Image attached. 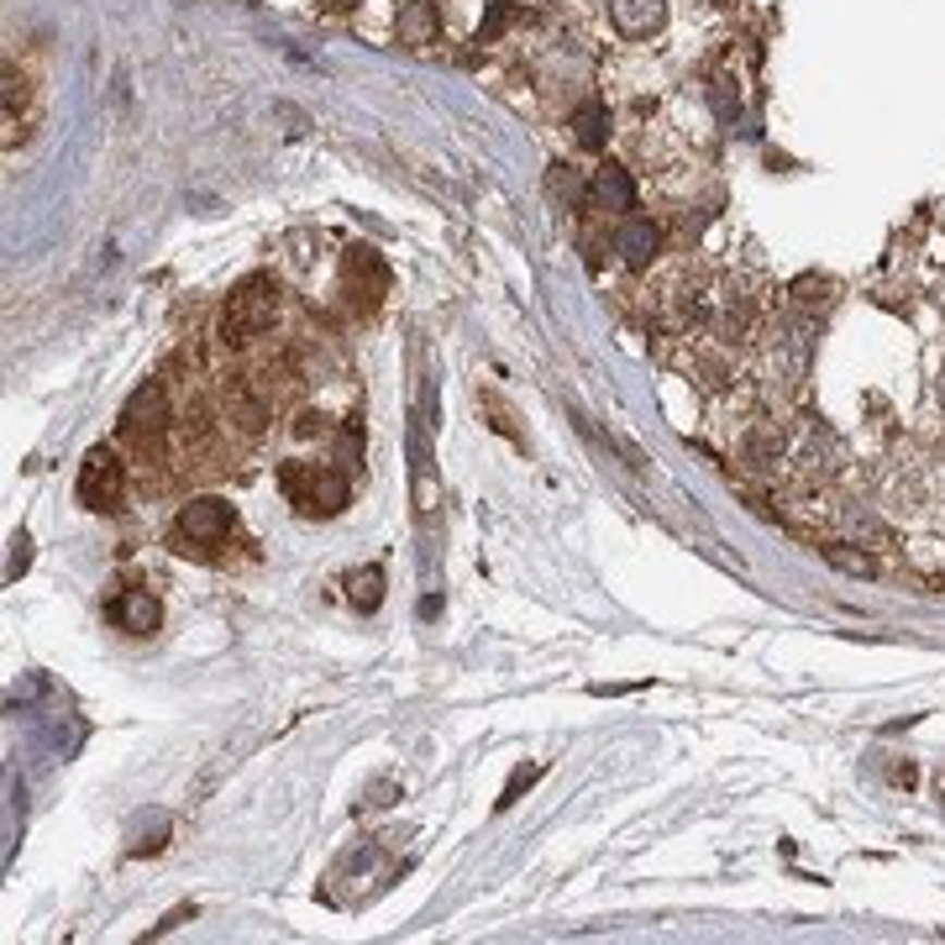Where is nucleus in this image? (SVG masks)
Here are the masks:
<instances>
[{"label": "nucleus", "mask_w": 945, "mask_h": 945, "mask_svg": "<svg viewBox=\"0 0 945 945\" xmlns=\"http://www.w3.org/2000/svg\"><path fill=\"white\" fill-rule=\"evenodd\" d=\"M279 489H284V500L295 504L299 515H316V520L342 515L347 500H353L347 472L342 468H316V463H284V468H279Z\"/></svg>", "instance_id": "obj_1"}, {"label": "nucleus", "mask_w": 945, "mask_h": 945, "mask_svg": "<svg viewBox=\"0 0 945 945\" xmlns=\"http://www.w3.org/2000/svg\"><path fill=\"white\" fill-rule=\"evenodd\" d=\"M273 316H279V284H273V273H253V279L236 284L226 310H221V342L242 347V342L263 336Z\"/></svg>", "instance_id": "obj_2"}, {"label": "nucleus", "mask_w": 945, "mask_h": 945, "mask_svg": "<svg viewBox=\"0 0 945 945\" xmlns=\"http://www.w3.org/2000/svg\"><path fill=\"white\" fill-rule=\"evenodd\" d=\"M226 536H232V504H221V500H189L174 515L179 552H210Z\"/></svg>", "instance_id": "obj_3"}, {"label": "nucleus", "mask_w": 945, "mask_h": 945, "mask_svg": "<svg viewBox=\"0 0 945 945\" xmlns=\"http://www.w3.org/2000/svg\"><path fill=\"white\" fill-rule=\"evenodd\" d=\"M121 489H126V463H121L111 446H95L85 463H79V504L85 510H116Z\"/></svg>", "instance_id": "obj_4"}, {"label": "nucleus", "mask_w": 945, "mask_h": 945, "mask_svg": "<svg viewBox=\"0 0 945 945\" xmlns=\"http://www.w3.org/2000/svg\"><path fill=\"white\" fill-rule=\"evenodd\" d=\"M163 431H169V389L143 384L132 400H126V410H121V437L148 452V446H158Z\"/></svg>", "instance_id": "obj_5"}, {"label": "nucleus", "mask_w": 945, "mask_h": 945, "mask_svg": "<svg viewBox=\"0 0 945 945\" xmlns=\"http://www.w3.org/2000/svg\"><path fill=\"white\" fill-rule=\"evenodd\" d=\"M106 615H111L121 630H132V636H152L158 621H163V610H158V599H152L148 589H126L121 599H111Z\"/></svg>", "instance_id": "obj_6"}, {"label": "nucleus", "mask_w": 945, "mask_h": 945, "mask_svg": "<svg viewBox=\"0 0 945 945\" xmlns=\"http://www.w3.org/2000/svg\"><path fill=\"white\" fill-rule=\"evenodd\" d=\"M610 16L625 37H647L651 27H662V0H610Z\"/></svg>", "instance_id": "obj_7"}, {"label": "nucleus", "mask_w": 945, "mask_h": 945, "mask_svg": "<svg viewBox=\"0 0 945 945\" xmlns=\"http://www.w3.org/2000/svg\"><path fill=\"white\" fill-rule=\"evenodd\" d=\"M615 247L625 253V263H647L651 253H656V226H651V221H625L621 236H615Z\"/></svg>", "instance_id": "obj_8"}, {"label": "nucleus", "mask_w": 945, "mask_h": 945, "mask_svg": "<svg viewBox=\"0 0 945 945\" xmlns=\"http://www.w3.org/2000/svg\"><path fill=\"white\" fill-rule=\"evenodd\" d=\"M593 189H599V200H604V206H615V210L636 206V184H630V174H625V169H599Z\"/></svg>", "instance_id": "obj_9"}, {"label": "nucleus", "mask_w": 945, "mask_h": 945, "mask_svg": "<svg viewBox=\"0 0 945 945\" xmlns=\"http://www.w3.org/2000/svg\"><path fill=\"white\" fill-rule=\"evenodd\" d=\"M347 593H353V604L363 610V615H373V610L384 604V573H379V567L353 573V578H347Z\"/></svg>", "instance_id": "obj_10"}, {"label": "nucleus", "mask_w": 945, "mask_h": 945, "mask_svg": "<svg viewBox=\"0 0 945 945\" xmlns=\"http://www.w3.org/2000/svg\"><path fill=\"white\" fill-rule=\"evenodd\" d=\"M400 37H410L415 48L431 42V37H437V16H431V5H410V11L400 16Z\"/></svg>", "instance_id": "obj_11"}, {"label": "nucleus", "mask_w": 945, "mask_h": 945, "mask_svg": "<svg viewBox=\"0 0 945 945\" xmlns=\"http://www.w3.org/2000/svg\"><path fill=\"white\" fill-rule=\"evenodd\" d=\"M578 143H584V148H599V143H604V106H584V111H578Z\"/></svg>", "instance_id": "obj_12"}, {"label": "nucleus", "mask_w": 945, "mask_h": 945, "mask_svg": "<svg viewBox=\"0 0 945 945\" xmlns=\"http://www.w3.org/2000/svg\"><path fill=\"white\" fill-rule=\"evenodd\" d=\"M478 405L489 410V426H494L500 437H510V442H520V431H515V420H510V410H504V405H500V400H494V394H478Z\"/></svg>", "instance_id": "obj_13"}, {"label": "nucleus", "mask_w": 945, "mask_h": 945, "mask_svg": "<svg viewBox=\"0 0 945 945\" xmlns=\"http://www.w3.org/2000/svg\"><path fill=\"white\" fill-rule=\"evenodd\" d=\"M536 783V768H520L515 777H510V788H504V798H500V809H510L515 798H520V788H531Z\"/></svg>", "instance_id": "obj_14"}, {"label": "nucleus", "mask_w": 945, "mask_h": 945, "mask_svg": "<svg viewBox=\"0 0 945 945\" xmlns=\"http://www.w3.org/2000/svg\"><path fill=\"white\" fill-rule=\"evenodd\" d=\"M935 584H941V589H945V578H935Z\"/></svg>", "instance_id": "obj_15"}]
</instances>
